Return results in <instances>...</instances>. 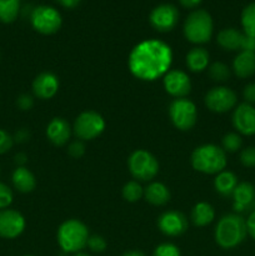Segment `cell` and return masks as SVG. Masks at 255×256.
Here are the masks:
<instances>
[{
	"label": "cell",
	"mask_w": 255,
	"mask_h": 256,
	"mask_svg": "<svg viewBox=\"0 0 255 256\" xmlns=\"http://www.w3.org/2000/svg\"><path fill=\"white\" fill-rule=\"evenodd\" d=\"M172 62V48L156 39L144 40L135 45L128 59L130 72L142 82H154L164 76Z\"/></svg>",
	"instance_id": "obj_1"
},
{
	"label": "cell",
	"mask_w": 255,
	"mask_h": 256,
	"mask_svg": "<svg viewBox=\"0 0 255 256\" xmlns=\"http://www.w3.org/2000/svg\"><path fill=\"white\" fill-rule=\"evenodd\" d=\"M246 234V222L235 214L224 215L215 226V242L222 249L238 246L242 244Z\"/></svg>",
	"instance_id": "obj_2"
},
{
	"label": "cell",
	"mask_w": 255,
	"mask_h": 256,
	"mask_svg": "<svg viewBox=\"0 0 255 256\" xmlns=\"http://www.w3.org/2000/svg\"><path fill=\"white\" fill-rule=\"evenodd\" d=\"M226 154L222 148L214 144L200 145L192 152V165L204 174H219L226 166Z\"/></svg>",
	"instance_id": "obj_3"
},
{
	"label": "cell",
	"mask_w": 255,
	"mask_h": 256,
	"mask_svg": "<svg viewBox=\"0 0 255 256\" xmlns=\"http://www.w3.org/2000/svg\"><path fill=\"white\" fill-rule=\"evenodd\" d=\"M89 239L86 225L76 219H69L58 229V242L62 252L76 254L84 249Z\"/></svg>",
	"instance_id": "obj_4"
},
{
	"label": "cell",
	"mask_w": 255,
	"mask_h": 256,
	"mask_svg": "<svg viewBox=\"0 0 255 256\" xmlns=\"http://www.w3.org/2000/svg\"><path fill=\"white\" fill-rule=\"evenodd\" d=\"M212 19L206 10H195L190 12L184 22V36L192 44H205L212 35Z\"/></svg>",
	"instance_id": "obj_5"
},
{
	"label": "cell",
	"mask_w": 255,
	"mask_h": 256,
	"mask_svg": "<svg viewBox=\"0 0 255 256\" xmlns=\"http://www.w3.org/2000/svg\"><path fill=\"white\" fill-rule=\"evenodd\" d=\"M128 166L132 176L140 182H149L159 172L156 158L146 150H136L128 159Z\"/></svg>",
	"instance_id": "obj_6"
},
{
	"label": "cell",
	"mask_w": 255,
	"mask_h": 256,
	"mask_svg": "<svg viewBox=\"0 0 255 256\" xmlns=\"http://www.w3.org/2000/svg\"><path fill=\"white\" fill-rule=\"evenodd\" d=\"M169 116L172 125L182 132H188L196 124V106L192 100L179 98L172 100L169 106Z\"/></svg>",
	"instance_id": "obj_7"
},
{
	"label": "cell",
	"mask_w": 255,
	"mask_h": 256,
	"mask_svg": "<svg viewBox=\"0 0 255 256\" xmlns=\"http://www.w3.org/2000/svg\"><path fill=\"white\" fill-rule=\"evenodd\" d=\"M105 129V120L99 112H84L76 118L72 126L75 136L79 140H92L102 135Z\"/></svg>",
	"instance_id": "obj_8"
},
{
	"label": "cell",
	"mask_w": 255,
	"mask_h": 256,
	"mask_svg": "<svg viewBox=\"0 0 255 256\" xmlns=\"http://www.w3.org/2000/svg\"><path fill=\"white\" fill-rule=\"evenodd\" d=\"M30 22L38 32L44 35H52L62 26V15L55 8L48 5H40L32 12Z\"/></svg>",
	"instance_id": "obj_9"
},
{
	"label": "cell",
	"mask_w": 255,
	"mask_h": 256,
	"mask_svg": "<svg viewBox=\"0 0 255 256\" xmlns=\"http://www.w3.org/2000/svg\"><path fill=\"white\" fill-rule=\"evenodd\" d=\"M236 94L230 88L216 86L205 95V105L214 112H226L236 104Z\"/></svg>",
	"instance_id": "obj_10"
},
{
	"label": "cell",
	"mask_w": 255,
	"mask_h": 256,
	"mask_svg": "<svg viewBox=\"0 0 255 256\" xmlns=\"http://www.w3.org/2000/svg\"><path fill=\"white\" fill-rule=\"evenodd\" d=\"M150 24L155 30L162 32H170L175 28L179 20V12L172 4L158 5L150 12Z\"/></svg>",
	"instance_id": "obj_11"
},
{
	"label": "cell",
	"mask_w": 255,
	"mask_h": 256,
	"mask_svg": "<svg viewBox=\"0 0 255 256\" xmlns=\"http://www.w3.org/2000/svg\"><path fill=\"white\" fill-rule=\"evenodd\" d=\"M25 229V219L19 212L12 209L0 210V238L15 239Z\"/></svg>",
	"instance_id": "obj_12"
},
{
	"label": "cell",
	"mask_w": 255,
	"mask_h": 256,
	"mask_svg": "<svg viewBox=\"0 0 255 256\" xmlns=\"http://www.w3.org/2000/svg\"><path fill=\"white\" fill-rule=\"evenodd\" d=\"M162 82H164V88L168 94L176 99L185 98L192 92V82H190L189 75L182 70H169L164 75Z\"/></svg>",
	"instance_id": "obj_13"
},
{
	"label": "cell",
	"mask_w": 255,
	"mask_h": 256,
	"mask_svg": "<svg viewBox=\"0 0 255 256\" xmlns=\"http://www.w3.org/2000/svg\"><path fill=\"white\" fill-rule=\"evenodd\" d=\"M158 228L168 236H179L188 229V220L184 214L175 210L165 212L158 219Z\"/></svg>",
	"instance_id": "obj_14"
},
{
	"label": "cell",
	"mask_w": 255,
	"mask_h": 256,
	"mask_svg": "<svg viewBox=\"0 0 255 256\" xmlns=\"http://www.w3.org/2000/svg\"><path fill=\"white\" fill-rule=\"evenodd\" d=\"M232 125L242 135L255 134V108L244 102L232 112Z\"/></svg>",
	"instance_id": "obj_15"
},
{
	"label": "cell",
	"mask_w": 255,
	"mask_h": 256,
	"mask_svg": "<svg viewBox=\"0 0 255 256\" xmlns=\"http://www.w3.org/2000/svg\"><path fill=\"white\" fill-rule=\"evenodd\" d=\"M59 90V80L52 72H42L32 82V92L42 100L52 99Z\"/></svg>",
	"instance_id": "obj_16"
},
{
	"label": "cell",
	"mask_w": 255,
	"mask_h": 256,
	"mask_svg": "<svg viewBox=\"0 0 255 256\" xmlns=\"http://www.w3.org/2000/svg\"><path fill=\"white\" fill-rule=\"evenodd\" d=\"M72 128L69 122L62 118H54L46 126V136L56 146H62L70 139Z\"/></svg>",
	"instance_id": "obj_17"
},
{
	"label": "cell",
	"mask_w": 255,
	"mask_h": 256,
	"mask_svg": "<svg viewBox=\"0 0 255 256\" xmlns=\"http://www.w3.org/2000/svg\"><path fill=\"white\" fill-rule=\"evenodd\" d=\"M232 72L238 78H249L255 74V52H240L232 62Z\"/></svg>",
	"instance_id": "obj_18"
},
{
	"label": "cell",
	"mask_w": 255,
	"mask_h": 256,
	"mask_svg": "<svg viewBox=\"0 0 255 256\" xmlns=\"http://www.w3.org/2000/svg\"><path fill=\"white\" fill-rule=\"evenodd\" d=\"M232 199H234V210L244 212L255 200V188L250 182H240L232 192Z\"/></svg>",
	"instance_id": "obj_19"
},
{
	"label": "cell",
	"mask_w": 255,
	"mask_h": 256,
	"mask_svg": "<svg viewBox=\"0 0 255 256\" xmlns=\"http://www.w3.org/2000/svg\"><path fill=\"white\" fill-rule=\"evenodd\" d=\"M12 184L20 192H30L36 186L34 174L25 166H19L12 172Z\"/></svg>",
	"instance_id": "obj_20"
},
{
	"label": "cell",
	"mask_w": 255,
	"mask_h": 256,
	"mask_svg": "<svg viewBox=\"0 0 255 256\" xmlns=\"http://www.w3.org/2000/svg\"><path fill=\"white\" fill-rule=\"evenodd\" d=\"M242 36H244V32H239L234 28H229V29L222 30L218 34L216 40L218 44L224 50L235 52V50H242Z\"/></svg>",
	"instance_id": "obj_21"
},
{
	"label": "cell",
	"mask_w": 255,
	"mask_h": 256,
	"mask_svg": "<svg viewBox=\"0 0 255 256\" xmlns=\"http://www.w3.org/2000/svg\"><path fill=\"white\" fill-rule=\"evenodd\" d=\"M144 196L152 205H165L170 200V192L162 182H152L145 188Z\"/></svg>",
	"instance_id": "obj_22"
},
{
	"label": "cell",
	"mask_w": 255,
	"mask_h": 256,
	"mask_svg": "<svg viewBox=\"0 0 255 256\" xmlns=\"http://www.w3.org/2000/svg\"><path fill=\"white\" fill-rule=\"evenodd\" d=\"M209 52L204 48H192L186 54V65L190 72H202L209 65Z\"/></svg>",
	"instance_id": "obj_23"
},
{
	"label": "cell",
	"mask_w": 255,
	"mask_h": 256,
	"mask_svg": "<svg viewBox=\"0 0 255 256\" xmlns=\"http://www.w3.org/2000/svg\"><path fill=\"white\" fill-rule=\"evenodd\" d=\"M214 208L209 202H198L192 210V220L195 226H206V225H209L214 220Z\"/></svg>",
	"instance_id": "obj_24"
},
{
	"label": "cell",
	"mask_w": 255,
	"mask_h": 256,
	"mask_svg": "<svg viewBox=\"0 0 255 256\" xmlns=\"http://www.w3.org/2000/svg\"><path fill=\"white\" fill-rule=\"evenodd\" d=\"M238 185V178L234 172H224L216 175L214 180V188L220 195L222 196H230L234 192L235 188Z\"/></svg>",
	"instance_id": "obj_25"
},
{
	"label": "cell",
	"mask_w": 255,
	"mask_h": 256,
	"mask_svg": "<svg viewBox=\"0 0 255 256\" xmlns=\"http://www.w3.org/2000/svg\"><path fill=\"white\" fill-rule=\"evenodd\" d=\"M20 0H0V22L9 24L18 18Z\"/></svg>",
	"instance_id": "obj_26"
},
{
	"label": "cell",
	"mask_w": 255,
	"mask_h": 256,
	"mask_svg": "<svg viewBox=\"0 0 255 256\" xmlns=\"http://www.w3.org/2000/svg\"><path fill=\"white\" fill-rule=\"evenodd\" d=\"M242 25L245 34L255 38V2L244 8L242 12Z\"/></svg>",
	"instance_id": "obj_27"
},
{
	"label": "cell",
	"mask_w": 255,
	"mask_h": 256,
	"mask_svg": "<svg viewBox=\"0 0 255 256\" xmlns=\"http://www.w3.org/2000/svg\"><path fill=\"white\" fill-rule=\"evenodd\" d=\"M142 195H144V189L135 180L126 182L124 188H122V198L129 202H139L142 198Z\"/></svg>",
	"instance_id": "obj_28"
},
{
	"label": "cell",
	"mask_w": 255,
	"mask_h": 256,
	"mask_svg": "<svg viewBox=\"0 0 255 256\" xmlns=\"http://www.w3.org/2000/svg\"><path fill=\"white\" fill-rule=\"evenodd\" d=\"M230 69L228 68V65H225L224 62H214L212 66L209 68V75L212 80L215 82H226L230 78Z\"/></svg>",
	"instance_id": "obj_29"
},
{
	"label": "cell",
	"mask_w": 255,
	"mask_h": 256,
	"mask_svg": "<svg viewBox=\"0 0 255 256\" xmlns=\"http://www.w3.org/2000/svg\"><path fill=\"white\" fill-rule=\"evenodd\" d=\"M222 150L225 152H236L238 150L242 148V136L239 134H235V132H229V134L224 135L222 140Z\"/></svg>",
	"instance_id": "obj_30"
},
{
	"label": "cell",
	"mask_w": 255,
	"mask_h": 256,
	"mask_svg": "<svg viewBox=\"0 0 255 256\" xmlns=\"http://www.w3.org/2000/svg\"><path fill=\"white\" fill-rule=\"evenodd\" d=\"M152 256H180V250L170 242H164L154 250Z\"/></svg>",
	"instance_id": "obj_31"
},
{
	"label": "cell",
	"mask_w": 255,
	"mask_h": 256,
	"mask_svg": "<svg viewBox=\"0 0 255 256\" xmlns=\"http://www.w3.org/2000/svg\"><path fill=\"white\" fill-rule=\"evenodd\" d=\"M86 245L94 252H102L106 249V242L100 235H92V236H89Z\"/></svg>",
	"instance_id": "obj_32"
},
{
	"label": "cell",
	"mask_w": 255,
	"mask_h": 256,
	"mask_svg": "<svg viewBox=\"0 0 255 256\" xmlns=\"http://www.w3.org/2000/svg\"><path fill=\"white\" fill-rule=\"evenodd\" d=\"M240 162L244 166L254 168L255 166V146H248L240 152Z\"/></svg>",
	"instance_id": "obj_33"
},
{
	"label": "cell",
	"mask_w": 255,
	"mask_h": 256,
	"mask_svg": "<svg viewBox=\"0 0 255 256\" xmlns=\"http://www.w3.org/2000/svg\"><path fill=\"white\" fill-rule=\"evenodd\" d=\"M12 202V192L8 185L0 182V209H6Z\"/></svg>",
	"instance_id": "obj_34"
},
{
	"label": "cell",
	"mask_w": 255,
	"mask_h": 256,
	"mask_svg": "<svg viewBox=\"0 0 255 256\" xmlns=\"http://www.w3.org/2000/svg\"><path fill=\"white\" fill-rule=\"evenodd\" d=\"M12 138L6 132L0 129V154H5L12 146Z\"/></svg>",
	"instance_id": "obj_35"
},
{
	"label": "cell",
	"mask_w": 255,
	"mask_h": 256,
	"mask_svg": "<svg viewBox=\"0 0 255 256\" xmlns=\"http://www.w3.org/2000/svg\"><path fill=\"white\" fill-rule=\"evenodd\" d=\"M68 152L72 158H80L84 155L85 152V145L82 140H76V142H72L68 148Z\"/></svg>",
	"instance_id": "obj_36"
},
{
	"label": "cell",
	"mask_w": 255,
	"mask_h": 256,
	"mask_svg": "<svg viewBox=\"0 0 255 256\" xmlns=\"http://www.w3.org/2000/svg\"><path fill=\"white\" fill-rule=\"evenodd\" d=\"M16 104L22 110H30L32 108V105H34V99L30 95L22 94L18 98Z\"/></svg>",
	"instance_id": "obj_37"
},
{
	"label": "cell",
	"mask_w": 255,
	"mask_h": 256,
	"mask_svg": "<svg viewBox=\"0 0 255 256\" xmlns=\"http://www.w3.org/2000/svg\"><path fill=\"white\" fill-rule=\"evenodd\" d=\"M242 96H244L245 102L248 104H254L255 102V82H250L244 88V92H242Z\"/></svg>",
	"instance_id": "obj_38"
},
{
	"label": "cell",
	"mask_w": 255,
	"mask_h": 256,
	"mask_svg": "<svg viewBox=\"0 0 255 256\" xmlns=\"http://www.w3.org/2000/svg\"><path fill=\"white\" fill-rule=\"evenodd\" d=\"M242 52H255V38L249 36L244 32L242 42Z\"/></svg>",
	"instance_id": "obj_39"
},
{
	"label": "cell",
	"mask_w": 255,
	"mask_h": 256,
	"mask_svg": "<svg viewBox=\"0 0 255 256\" xmlns=\"http://www.w3.org/2000/svg\"><path fill=\"white\" fill-rule=\"evenodd\" d=\"M246 230L249 232L250 236L252 239H255V212H252V214L249 215L246 220Z\"/></svg>",
	"instance_id": "obj_40"
},
{
	"label": "cell",
	"mask_w": 255,
	"mask_h": 256,
	"mask_svg": "<svg viewBox=\"0 0 255 256\" xmlns=\"http://www.w3.org/2000/svg\"><path fill=\"white\" fill-rule=\"evenodd\" d=\"M55 2H59L62 6L66 8V9H72V8L78 6L82 0H55Z\"/></svg>",
	"instance_id": "obj_41"
},
{
	"label": "cell",
	"mask_w": 255,
	"mask_h": 256,
	"mask_svg": "<svg viewBox=\"0 0 255 256\" xmlns=\"http://www.w3.org/2000/svg\"><path fill=\"white\" fill-rule=\"evenodd\" d=\"M180 4L184 8H188V9H192V8L198 6V5L202 2V0H179Z\"/></svg>",
	"instance_id": "obj_42"
},
{
	"label": "cell",
	"mask_w": 255,
	"mask_h": 256,
	"mask_svg": "<svg viewBox=\"0 0 255 256\" xmlns=\"http://www.w3.org/2000/svg\"><path fill=\"white\" fill-rule=\"evenodd\" d=\"M28 138H29V134H28L26 130H20L16 134V140H19V142H25Z\"/></svg>",
	"instance_id": "obj_43"
},
{
	"label": "cell",
	"mask_w": 255,
	"mask_h": 256,
	"mask_svg": "<svg viewBox=\"0 0 255 256\" xmlns=\"http://www.w3.org/2000/svg\"><path fill=\"white\" fill-rule=\"evenodd\" d=\"M15 162H16L18 164H20V166H22V164H25V162H26V155L18 154L16 156H15Z\"/></svg>",
	"instance_id": "obj_44"
},
{
	"label": "cell",
	"mask_w": 255,
	"mask_h": 256,
	"mask_svg": "<svg viewBox=\"0 0 255 256\" xmlns=\"http://www.w3.org/2000/svg\"><path fill=\"white\" fill-rule=\"evenodd\" d=\"M122 256H146L144 252H139V250H132V252H124Z\"/></svg>",
	"instance_id": "obj_45"
},
{
	"label": "cell",
	"mask_w": 255,
	"mask_h": 256,
	"mask_svg": "<svg viewBox=\"0 0 255 256\" xmlns=\"http://www.w3.org/2000/svg\"><path fill=\"white\" fill-rule=\"evenodd\" d=\"M72 256H90V255H88V254H85V252H76V254H74Z\"/></svg>",
	"instance_id": "obj_46"
},
{
	"label": "cell",
	"mask_w": 255,
	"mask_h": 256,
	"mask_svg": "<svg viewBox=\"0 0 255 256\" xmlns=\"http://www.w3.org/2000/svg\"><path fill=\"white\" fill-rule=\"evenodd\" d=\"M24 256H32V255H24Z\"/></svg>",
	"instance_id": "obj_47"
}]
</instances>
